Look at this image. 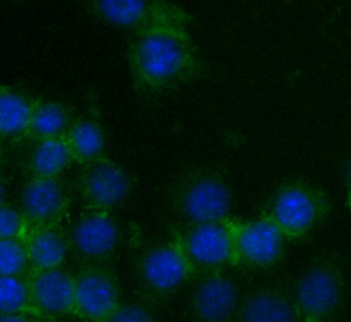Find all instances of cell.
Returning a JSON list of instances; mask_svg holds the SVG:
<instances>
[{
    "mask_svg": "<svg viewBox=\"0 0 351 322\" xmlns=\"http://www.w3.org/2000/svg\"><path fill=\"white\" fill-rule=\"evenodd\" d=\"M128 62L134 88L158 93L189 81L202 66L189 30L151 29L133 33Z\"/></svg>",
    "mask_w": 351,
    "mask_h": 322,
    "instance_id": "obj_1",
    "label": "cell"
},
{
    "mask_svg": "<svg viewBox=\"0 0 351 322\" xmlns=\"http://www.w3.org/2000/svg\"><path fill=\"white\" fill-rule=\"evenodd\" d=\"M132 266L141 297L147 301L171 295L192 277L171 236L166 240L151 241L136 233L132 238Z\"/></svg>",
    "mask_w": 351,
    "mask_h": 322,
    "instance_id": "obj_2",
    "label": "cell"
},
{
    "mask_svg": "<svg viewBox=\"0 0 351 322\" xmlns=\"http://www.w3.org/2000/svg\"><path fill=\"white\" fill-rule=\"evenodd\" d=\"M302 322H332L346 299V273L329 255L314 259L291 289Z\"/></svg>",
    "mask_w": 351,
    "mask_h": 322,
    "instance_id": "obj_3",
    "label": "cell"
},
{
    "mask_svg": "<svg viewBox=\"0 0 351 322\" xmlns=\"http://www.w3.org/2000/svg\"><path fill=\"white\" fill-rule=\"evenodd\" d=\"M328 195L317 185L292 179L269 197L262 215L267 216L287 240L300 238L314 230L329 214Z\"/></svg>",
    "mask_w": 351,
    "mask_h": 322,
    "instance_id": "obj_4",
    "label": "cell"
},
{
    "mask_svg": "<svg viewBox=\"0 0 351 322\" xmlns=\"http://www.w3.org/2000/svg\"><path fill=\"white\" fill-rule=\"evenodd\" d=\"M171 200L184 223H207L230 216L233 195L222 174L210 169H197L178 179Z\"/></svg>",
    "mask_w": 351,
    "mask_h": 322,
    "instance_id": "obj_5",
    "label": "cell"
},
{
    "mask_svg": "<svg viewBox=\"0 0 351 322\" xmlns=\"http://www.w3.org/2000/svg\"><path fill=\"white\" fill-rule=\"evenodd\" d=\"M134 186L130 170L103 153L80 166L73 189L84 210L112 212L130 197Z\"/></svg>",
    "mask_w": 351,
    "mask_h": 322,
    "instance_id": "obj_6",
    "label": "cell"
},
{
    "mask_svg": "<svg viewBox=\"0 0 351 322\" xmlns=\"http://www.w3.org/2000/svg\"><path fill=\"white\" fill-rule=\"evenodd\" d=\"M88 7L101 21L133 33L165 27L189 30L193 21L182 5L162 0H99Z\"/></svg>",
    "mask_w": 351,
    "mask_h": 322,
    "instance_id": "obj_7",
    "label": "cell"
},
{
    "mask_svg": "<svg viewBox=\"0 0 351 322\" xmlns=\"http://www.w3.org/2000/svg\"><path fill=\"white\" fill-rule=\"evenodd\" d=\"M64 232L80 266L111 264L122 244V227L112 212L84 210L69 221Z\"/></svg>",
    "mask_w": 351,
    "mask_h": 322,
    "instance_id": "obj_8",
    "label": "cell"
},
{
    "mask_svg": "<svg viewBox=\"0 0 351 322\" xmlns=\"http://www.w3.org/2000/svg\"><path fill=\"white\" fill-rule=\"evenodd\" d=\"M226 221L182 223L173 229L170 236L178 244L192 275L232 266L233 251Z\"/></svg>",
    "mask_w": 351,
    "mask_h": 322,
    "instance_id": "obj_9",
    "label": "cell"
},
{
    "mask_svg": "<svg viewBox=\"0 0 351 322\" xmlns=\"http://www.w3.org/2000/svg\"><path fill=\"white\" fill-rule=\"evenodd\" d=\"M233 263L250 269H266L276 264L284 253L285 237L265 215L254 219L228 218Z\"/></svg>",
    "mask_w": 351,
    "mask_h": 322,
    "instance_id": "obj_10",
    "label": "cell"
},
{
    "mask_svg": "<svg viewBox=\"0 0 351 322\" xmlns=\"http://www.w3.org/2000/svg\"><path fill=\"white\" fill-rule=\"evenodd\" d=\"M74 189L60 177L27 178L21 185L16 207L29 226H60L71 211Z\"/></svg>",
    "mask_w": 351,
    "mask_h": 322,
    "instance_id": "obj_11",
    "label": "cell"
},
{
    "mask_svg": "<svg viewBox=\"0 0 351 322\" xmlns=\"http://www.w3.org/2000/svg\"><path fill=\"white\" fill-rule=\"evenodd\" d=\"M121 301V282L111 264H85L74 271V318L100 322Z\"/></svg>",
    "mask_w": 351,
    "mask_h": 322,
    "instance_id": "obj_12",
    "label": "cell"
},
{
    "mask_svg": "<svg viewBox=\"0 0 351 322\" xmlns=\"http://www.w3.org/2000/svg\"><path fill=\"white\" fill-rule=\"evenodd\" d=\"M241 300L240 288L225 269L199 274L189 296L195 322H234Z\"/></svg>",
    "mask_w": 351,
    "mask_h": 322,
    "instance_id": "obj_13",
    "label": "cell"
},
{
    "mask_svg": "<svg viewBox=\"0 0 351 322\" xmlns=\"http://www.w3.org/2000/svg\"><path fill=\"white\" fill-rule=\"evenodd\" d=\"M32 300L48 319L73 317L74 273L62 267L30 270L26 275Z\"/></svg>",
    "mask_w": 351,
    "mask_h": 322,
    "instance_id": "obj_14",
    "label": "cell"
},
{
    "mask_svg": "<svg viewBox=\"0 0 351 322\" xmlns=\"http://www.w3.org/2000/svg\"><path fill=\"white\" fill-rule=\"evenodd\" d=\"M234 322H302V318L289 289L265 284L241 296Z\"/></svg>",
    "mask_w": 351,
    "mask_h": 322,
    "instance_id": "obj_15",
    "label": "cell"
},
{
    "mask_svg": "<svg viewBox=\"0 0 351 322\" xmlns=\"http://www.w3.org/2000/svg\"><path fill=\"white\" fill-rule=\"evenodd\" d=\"M18 152V166L27 178L60 177L74 164L64 138L25 140Z\"/></svg>",
    "mask_w": 351,
    "mask_h": 322,
    "instance_id": "obj_16",
    "label": "cell"
},
{
    "mask_svg": "<svg viewBox=\"0 0 351 322\" xmlns=\"http://www.w3.org/2000/svg\"><path fill=\"white\" fill-rule=\"evenodd\" d=\"M22 241L30 270L62 267L70 251L64 226H27Z\"/></svg>",
    "mask_w": 351,
    "mask_h": 322,
    "instance_id": "obj_17",
    "label": "cell"
},
{
    "mask_svg": "<svg viewBox=\"0 0 351 322\" xmlns=\"http://www.w3.org/2000/svg\"><path fill=\"white\" fill-rule=\"evenodd\" d=\"M73 162L84 164L104 153L106 129L96 108L75 116L64 134Z\"/></svg>",
    "mask_w": 351,
    "mask_h": 322,
    "instance_id": "obj_18",
    "label": "cell"
},
{
    "mask_svg": "<svg viewBox=\"0 0 351 322\" xmlns=\"http://www.w3.org/2000/svg\"><path fill=\"white\" fill-rule=\"evenodd\" d=\"M74 118V111L67 103L37 99L22 141L63 138Z\"/></svg>",
    "mask_w": 351,
    "mask_h": 322,
    "instance_id": "obj_19",
    "label": "cell"
},
{
    "mask_svg": "<svg viewBox=\"0 0 351 322\" xmlns=\"http://www.w3.org/2000/svg\"><path fill=\"white\" fill-rule=\"evenodd\" d=\"M36 100L22 89L0 85V141L23 140Z\"/></svg>",
    "mask_w": 351,
    "mask_h": 322,
    "instance_id": "obj_20",
    "label": "cell"
},
{
    "mask_svg": "<svg viewBox=\"0 0 351 322\" xmlns=\"http://www.w3.org/2000/svg\"><path fill=\"white\" fill-rule=\"evenodd\" d=\"M0 315H34L45 318L34 306L25 277L0 275Z\"/></svg>",
    "mask_w": 351,
    "mask_h": 322,
    "instance_id": "obj_21",
    "label": "cell"
},
{
    "mask_svg": "<svg viewBox=\"0 0 351 322\" xmlns=\"http://www.w3.org/2000/svg\"><path fill=\"white\" fill-rule=\"evenodd\" d=\"M30 271V263L22 238L0 240V275L25 277Z\"/></svg>",
    "mask_w": 351,
    "mask_h": 322,
    "instance_id": "obj_22",
    "label": "cell"
},
{
    "mask_svg": "<svg viewBox=\"0 0 351 322\" xmlns=\"http://www.w3.org/2000/svg\"><path fill=\"white\" fill-rule=\"evenodd\" d=\"M100 322H156L154 311L145 299L122 300Z\"/></svg>",
    "mask_w": 351,
    "mask_h": 322,
    "instance_id": "obj_23",
    "label": "cell"
},
{
    "mask_svg": "<svg viewBox=\"0 0 351 322\" xmlns=\"http://www.w3.org/2000/svg\"><path fill=\"white\" fill-rule=\"evenodd\" d=\"M27 226V222L16 206L7 201L0 204V240L22 238Z\"/></svg>",
    "mask_w": 351,
    "mask_h": 322,
    "instance_id": "obj_24",
    "label": "cell"
},
{
    "mask_svg": "<svg viewBox=\"0 0 351 322\" xmlns=\"http://www.w3.org/2000/svg\"><path fill=\"white\" fill-rule=\"evenodd\" d=\"M0 322H60L34 315H0Z\"/></svg>",
    "mask_w": 351,
    "mask_h": 322,
    "instance_id": "obj_25",
    "label": "cell"
},
{
    "mask_svg": "<svg viewBox=\"0 0 351 322\" xmlns=\"http://www.w3.org/2000/svg\"><path fill=\"white\" fill-rule=\"evenodd\" d=\"M5 163H7V151H5L4 143L0 141V178H1L3 170L5 167Z\"/></svg>",
    "mask_w": 351,
    "mask_h": 322,
    "instance_id": "obj_26",
    "label": "cell"
},
{
    "mask_svg": "<svg viewBox=\"0 0 351 322\" xmlns=\"http://www.w3.org/2000/svg\"><path fill=\"white\" fill-rule=\"evenodd\" d=\"M7 188H5V182L3 179V177L0 178V204L5 203L7 200Z\"/></svg>",
    "mask_w": 351,
    "mask_h": 322,
    "instance_id": "obj_27",
    "label": "cell"
},
{
    "mask_svg": "<svg viewBox=\"0 0 351 322\" xmlns=\"http://www.w3.org/2000/svg\"><path fill=\"white\" fill-rule=\"evenodd\" d=\"M346 178L348 182V189H351V155L346 163Z\"/></svg>",
    "mask_w": 351,
    "mask_h": 322,
    "instance_id": "obj_28",
    "label": "cell"
},
{
    "mask_svg": "<svg viewBox=\"0 0 351 322\" xmlns=\"http://www.w3.org/2000/svg\"><path fill=\"white\" fill-rule=\"evenodd\" d=\"M346 204H347L348 210L351 211V189H348V192H347V197H346Z\"/></svg>",
    "mask_w": 351,
    "mask_h": 322,
    "instance_id": "obj_29",
    "label": "cell"
}]
</instances>
